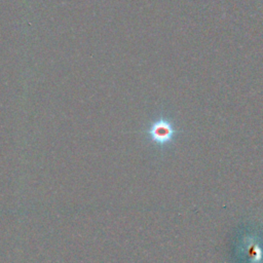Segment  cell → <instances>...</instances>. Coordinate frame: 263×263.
<instances>
[{"label": "cell", "mask_w": 263, "mask_h": 263, "mask_svg": "<svg viewBox=\"0 0 263 263\" xmlns=\"http://www.w3.org/2000/svg\"><path fill=\"white\" fill-rule=\"evenodd\" d=\"M146 134L155 145L165 146L173 141L177 130L171 120L167 118H158L150 124Z\"/></svg>", "instance_id": "1"}]
</instances>
